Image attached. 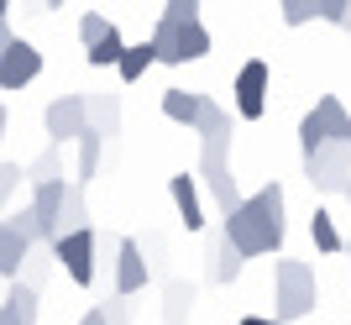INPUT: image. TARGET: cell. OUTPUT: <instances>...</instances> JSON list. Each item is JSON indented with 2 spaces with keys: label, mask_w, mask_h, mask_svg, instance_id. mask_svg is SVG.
I'll list each match as a JSON object with an SVG mask.
<instances>
[{
  "label": "cell",
  "mask_w": 351,
  "mask_h": 325,
  "mask_svg": "<svg viewBox=\"0 0 351 325\" xmlns=\"http://www.w3.org/2000/svg\"><path fill=\"white\" fill-rule=\"evenodd\" d=\"M346 200H351V189H346Z\"/></svg>",
  "instance_id": "40"
},
{
  "label": "cell",
  "mask_w": 351,
  "mask_h": 325,
  "mask_svg": "<svg viewBox=\"0 0 351 325\" xmlns=\"http://www.w3.org/2000/svg\"><path fill=\"white\" fill-rule=\"evenodd\" d=\"M304 178H309V189H320V194H346L351 189V147L346 142H330V147L309 152Z\"/></svg>",
  "instance_id": "5"
},
{
  "label": "cell",
  "mask_w": 351,
  "mask_h": 325,
  "mask_svg": "<svg viewBox=\"0 0 351 325\" xmlns=\"http://www.w3.org/2000/svg\"><path fill=\"white\" fill-rule=\"evenodd\" d=\"M346 121H351L346 105H341L336 95H320L315 110L299 121V147H304V158L320 152V147H330V142H346Z\"/></svg>",
  "instance_id": "4"
},
{
  "label": "cell",
  "mask_w": 351,
  "mask_h": 325,
  "mask_svg": "<svg viewBox=\"0 0 351 325\" xmlns=\"http://www.w3.org/2000/svg\"><path fill=\"white\" fill-rule=\"evenodd\" d=\"M283 231H289V226H283V184H278V178L263 184L257 194H247L241 210L220 226V237L231 241L241 257H267V252H278Z\"/></svg>",
  "instance_id": "1"
},
{
  "label": "cell",
  "mask_w": 351,
  "mask_h": 325,
  "mask_svg": "<svg viewBox=\"0 0 351 325\" xmlns=\"http://www.w3.org/2000/svg\"><path fill=\"white\" fill-rule=\"evenodd\" d=\"M309 241H315V252H325V257L346 252V237L336 231V215H330V210H315V215H309Z\"/></svg>",
  "instance_id": "18"
},
{
  "label": "cell",
  "mask_w": 351,
  "mask_h": 325,
  "mask_svg": "<svg viewBox=\"0 0 351 325\" xmlns=\"http://www.w3.org/2000/svg\"><path fill=\"white\" fill-rule=\"evenodd\" d=\"M53 247H32L27 252V263H21V273H16V283H27L32 294H43V283H47V273H53Z\"/></svg>",
  "instance_id": "19"
},
{
  "label": "cell",
  "mask_w": 351,
  "mask_h": 325,
  "mask_svg": "<svg viewBox=\"0 0 351 325\" xmlns=\"http://www.w3.org/2000/svg\"><path fill=\"white\" fill-rule=\"evenodd\" d=\"M199 58H210V32H205V21L178 27V63H199Z\"/></svg>",
  "instance_id": "22"
},
{
  "label": "cell",
  "mask_w": 351,
  "mask_h": 325,
  "mask_svg": "<svg viewBox=\"0 0 351 325\" xmlns=\"http://www.w3.org/2000/svg\"><path fill=\"white\" fill-rule=\"evenodd\" d=\"M341 32H346V37H351V11H346V21H341Z\"/></svg>",
  "instance_id": "37"
},
{
  "label": "cell",
  "mask_w": 351,
  "mask_h": 325,
  "mask_svg": "<svg viewBox=\"0 0 351 325\" xmlns=\"http://www.w3.org/2000/svg\"><path fill=\"white\" fill-rule=\"evenodd\" d=\"M95 231H69V237L53 241V263L69 273V283H79V289H89L95 283Z\"/></svg>",
  "instance_id": "7"
},
{
  "label": "cell",
  "mask_w": 351,
  "mask_h": 325,
  "mask_svg": "<svg viewBox=\"0 0 351 325\" xmlns=\"http://www.w3.org/2000/svg\"><path fill=\"white\" fill-rule=\"evenodd\" d=\"M110 27H116V21H105L100 11H84V16H79V43H84V53H89L95 43H100V37H105Z\"/></svg>",
  "instance_id": "28"
},
{
  "label": "cell",
  "mask_w": 351,
  "mask_h": 325,
  "mask_svg": "<svg viewBox=\"0 0 351 325\" xmlns=\"http://www.w3.org/2000/svg\"><path fill=\"white\" fill-rule=\"evenodd\" d=\"M189 310H194V283H168V304H162V320L168 325H189Z\"/></svg>",
  "instance_id": "23"
},
{
  "label": "cell",
  "mask_w": 351,
  "mask_h": 325,
  "mask_svg": "<svg viewBox=\"0 0 351 325\" xmlns=\"http://www.w3.org/2000/svg\"><path fill=\"white\" fill-rule=\"evenodd\" d=\"M320 304V283H315V267L299 263V257H283L273 267V320L289 325V320H304L315 315Z\"/></svg>",
  "instance_id": "2"
},
{
  "label": "cell",
  "mask_w": 351,
  "mask_h": 325,
  "mask_svg": "<svg viewBox=\"0 0 351 325\" xmlns=\"http://www.w3.org/2000/svg\"><path fill=\"white\" fill-rule=\"evenodd\" d=\"M241 267H247V257L220 237L215 241V257H210V278H215V283H236V278H241Z\"/></svg>",
  "instance_id": "20"
},
{
  "label": "cell",
  "mask_w": 351,
  "mask_h": 325,
  "mask_svg": "<svg viewBox=\"0 0 351 325\" xmlns=\"http://www.w3.org/2000/svg\"><path fill=\"white\" fill-rule=\"evenodd\" d=\"M21 184H27V178H21V162H0V221H5V210H11Z\"/></svg>",
  "instance_id": "26"
},
{
  "label": "cell",
  "mask_w": 351,
  "mask_h": 325,
  "mask_svg": "<svg viewBox=\"0 0 351 325\" xmlns=\"http://www.w3.org/2000/svg\"><path fill=\"white\" fill-rule=\"evenodd\" d=\"M100 315H105V325H132V304H126V299H116V294L100 304Z\"/></svg>",
  "instance_id": "31"
},
{
  "label": "cell",
  "mask_w": 351,
  "mask_h": 325,
  "mask_svg": "<svg viewBox=\"0 0 351 325\" xmlns=\"http://www.w3.org/2000/svg\"><path fill=\"white\" fill-rule=\"evenodd\" d=\"M199 178H205L210 200H215L220 221H231L236 210H241V200L247 194L236 189V173H231V136H210V142H199Z\"/></svg>",
  "instance_id": "3"
},
{
  "label": "cell",
  "mask_w": 351,
  "mask_h": 325,
  "mask_svg": "<svg viewBox=\"0 0 351 325\" xmlns=\"http://www.w3.org/2000/svg\"><path fill=\"white\" fill-rule=\"evenodd\" d=\"M241 325H278L273 315H241Z\"/></svg>",
  "instance_id": "33"
},
{
  "label": "cell",
  "mask_w": 351,
  "mask_h": 325,
  "mask_svg": "<svg viewBox=\"0 0 351 325\" xmlns=\"http://www.w3.org/2000/svg\"><path fill=\"white\" fill-rule=\"evenodd\" d=\"M346 257H351V237H346Z\"/></svg>",
  "instance_id": "39"
},
{
  "label": "cell",
  "mask_w": 351,
  "mask_h": 325,
  "mask_svg": "<svg viewBox=\"0 0 351 325\" xmlns=\"http://www.w3.org/2000/svg\"><path fill=\"white\" fill-rule=\"evenodd\" d=\"M162 116L173 121V126H189L194 132V121H199V95H194V89H162Z\"/></svg>",
  "instance_id": "17"
},
{
  "label": "cell",
  "mask_w": 351,
  "mask_h": 325,
  "mask_svg": "<svg viewBox=\"0 0 351 325\" xmlns=\"http://www.w3.org/2000/svg\"><path fill=\"white\" fill-rule=\"evenodd\" d=\"M69 231H89V205H84V189H79V184H69L63 215H58V237H69Z\"/></svg>",
  "instance_id": "21"
},
{
  "label": "cell",
  "mask_w": 351,
  "mask_h": 325,
  "mask_svg": "<svg viewBox=\"0 0 351 325\" xmlns=\"http://www.w3.org/2000/svg\"><path fill=\"white\" fill-rule=\"evenodd\" d=\"M27 252H32V241L0 221V278H5V283H16V273H21V263H27Z\"/></svg>",
  "instance_id": "15"
},
{
  "label": "cell",
  "mask_w": 351,
  "mask_h": 325,
  "mask_svg": "<svg viewBox=\"0 0 351 325\" xmlns=\"http://www.w3.org/2000/svg\"><path fill=\"white\" fill-rule=\"evenodd\" d=\"M267 84H273V69H267L263 58H247L241 69H236L231 95H236V116H241V121H263V110H267Z\"/></svg>",
  "instance_id": "6"
},
{
  "label": "cell",
  "mask_w": 351,
  "mask_h": 325,
  "mask_svg": "<svg viewBox=\"0 0 351 325\" xmlns=\"http://www.w3.org/2000/svg\"><path fill=\"white\" fill-rule=\"evenodd\" d=\"M73 325H105V315H100V304H89V310H84V315H79V320H73Z\"/></svg>",
  "instance_id": "32"
},
{
  "label": "cell",
  "mask_w": 351,
  "mask_h": 325,
  "mask_svg": "<svg viewBox=\"0 0 351 325\" xmlns=\"http://www.w3.org/2000/svg\"><path fill=\"white\" fill-rule=\"evenodd\" d=\"M5 47H11V27H5V21H0V53H5Z\"/></svg>",
  "instance_id": "34"
},
{
  "label": "cell",
  "mask_w": 351,
  "mask_h": 325,
  "mask_svg": "<svg viewBox=\"0 0 351 325\" xmlns=\"http://www.w3.org/2000/svg\"><path fill=\"white\" fill-rule=\"evenodd\" d=\"M43 315V294H32L27 283H5L0 294V325H37Z\"/></svg>",
  "instance_id": "12"
},
{
  "label": "cell",
  "mask_w": 351,
  "mask_h": 325,
  "mask_svg": "<svg viewBox=\"0 0 351 325\" xmlns=\"http://www.w3.org/2000/svg\"><path fill=\"white\" fill-rule=\"evenodd\" d=\"M194 132H199V142H210V136H231V110H226L215 95H199V121H194Z\"/></svg>",
  "instance_id": "16"
},
{
  "label": "cell",
  "mask_w": 351,
  "mask_h": 325,
  "mask_svg": "<svg viewBox=\"0 0 351 325\" xmlns=\"http://www.w3.org/2000/svg\"><path fill=\"white\" fill-rule=\"evenodd\" d=\"M5 126H11V110H5V105H0V136H5Z\"/></svg>",
  "instance_id": "35"
},
{
  "label": "cell",
  "mask_w": 351,
  "mask_h": 325,
  "mask_svg": "<svg viewBox=\"0 0 351 325\" xmlns=\"http://www.w3.org/2000/svg\"><path fill=\"white\" fill-rule=\"evenodd\" d=\"M5 16H11V0H0V21H5Z\"/></svg>",
  "instance_id": "36"
},
{
  "label": "cell",
  "mask_w": 351,
  "mask_h": 325,
  "mask_svg": "<svg viewBox=\"0 0 351 325\" xmlns=\"http://www.w3.org/2000/svg\"><path fill=\"white\" fill-rule=\"evenodd\" d=\"M100 152H105V136L100 132H84L79 142H73V184H79V189L100 173Z\"/></svg>",
  "instance_id": "14"
},
{
  "label": "cell",
  "mask_w": 351,
  "mask_h": 325,
  "mask_svg": "<svg viewBox=\"0 0 351 325\" xmlns=\"http://www.w3.org/2000/svg\"><path fill=\"white\" fill-rule=\"evenodd\" d=\"M283 27H309L315 21V0H283Z\"/></svg>",
  "instance_id": "29"
},
{
  "label": "cell",
  "mask_w": 351,
  "mask_h": 325,
  "mask_svg": "<svg viewBox=\"0 0 351 325\" xmlns=\"http://www.w3.org/2000/svg\"><path fill=\"white\" fill-rule=\"evenodd\" d=\"M110 273H116V299L142 294L147 278H152V267H147V252L136 247L132 237H116V263H110Z\"/></svg>",
  "instance_id": "9"
},
{
  "label": "cell",
  "mask_w": 351,
  "mask_h": 325,
  "mask_svg": "<svg viewBox=\"0 0 351 325\" xmlns=\"http://www.w3.org/2000/svg\"><path fill=\"white\" fill-rule=\"evenodd\" d=\"M346 147H351V121H346Z\"/></svg>",
  "instance_id": "38"
},
{
  "label": "cell",
  "mask_w": 351,
  "mask_h": 325,
  "mask_svg": "<svg viewBox=\"0 0 351 325\" xmlns=\"http://www.w3.org/2000/svg\"><path fill=\"white\" fill-rule=\"evenodd\" d=\"M168 194H173V205H178V221L189 226V231H205V200H199V178H194V173H173V178H168Z\"/></svg>",
  "instance_id": "11"
},
{
  "label": "cell",
  "mask_w": 351,
  "mask_h": 325,
  "mask_svg": "<svg viewBox=\"0 0 351 325\" xmlns=\"http://www.w3.org/2000/svg\"><path fill=\"white\" fill-rule=\"evenodd\" d=\"M43 126H47V136H53V147H63V142H79V136L89 132L84 95H58V100H47Z\"/></svg>",
  "instance_id": "8"
},
{
  "label": "cell",
  "mask_w": 351,
  "mask_h": 325,
  "mask_svg": "<svg viewBox=\"0 0 351 325\" xmlns=\"http://www.w3.org/2000/svg\"><path fill=\"white\" fill-rule=\"evenodd\" d=\"M158 21H168V27H194V21H199V0H168Z\"/></svg>",
  "instance_id": "27"
},
{
  "label": "cell",
  "mask_w": 351,
  "mask_h": 325,
  "mask_svg": "<svg viewBox=\"0 0 351 325\" xmlns=\"http://www.w3.org/2000/svg\"><path fill=\"white\" fill-rule=\"evenodd\" d=\"M152 63H158V58H152V43H132V47H126V53H121L116 74L126 79V84H136V79H142L147 69H152Z\"/></svg>",
  "instance_id": "24"
},
{
  "label": "cell",
  "mask_w": 351,
  "mask_h": 325,
  "mask_svg": "<svg viewBox=\"0 0 351 325\" xmlns=\"http://www.w3.org/2000/svg\"><path fill=\"white\" fill-rule=\"evenodd\" d=\"M43 74V53L27 43V37H11V47L0 53V89H27L32 79Z\"/></svg>",
  "instance_id": "10"
},
{
  "label": "cell",
  "mask_w": 351,
  "mask_h": 325,
  "mask_svg": "<svg viewBox=\"0 0 351 325\" xmlns=\"http://www.w3.org/2000/svg\"><path fill=\"white\" fill-rule=\"evenodd\" d=\"M351 11V0H315V21H325V27H341Z\"/></svg>",
  "instance_id": "30"
},
{
  "label": "cell",
  "mask_w": 351,
  "mask_h": 325,
  "mask_svg": "<svg viewBox=\"0 0 351 325\" xmlns=\"http://www.w3.org/2000/svg\"><path fill=\"white\" fill-rule=\"evenodd\" d=\"M84 110H89V132L100 136H116L121 132V95H84Z\"/></svg>",
  "instance_id": "13"
},
{
  "label": "cell",
  "mask_w": 351,
  "mask_h": 325,
  "mask_svg": "<svg viewBox=\"0 0 351 325\" xmlns=\"http://www.w3.org/2000/svg\"><path fill=\"white\" fill-rule=\"evenodd\" d=\"M121 53H126V37H121V32L110 27V32L100 37V43H95V47L84 53V58H89V69H116V63H121Z\"/></svg>",
  "instance_id": "25"
}]
</instances>
